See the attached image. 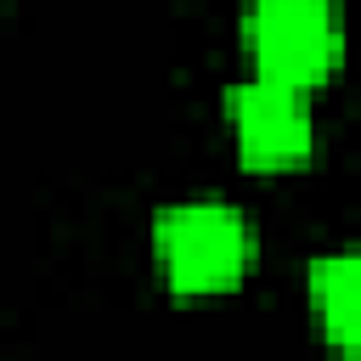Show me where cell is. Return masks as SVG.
<instances>
[{
  "mask_svg": "<svg viewBox=\"0 0 361 361\" xmlns=\"http://www.w3.org/2000/svg\"><path fill=\"white\" fill-rule=\"evenodd\" d=\"M231 130H237V152L254 169H293L310 158L316 147V113H310V90L254 73L243 85H231L226 96Z\"/></svg>",
  "mask_w": 361,
  "mask_h": 361,
  "instance_id": "cell-3",
  "label": "cell"
},
{
  "mask_svg": "<svg viewBox=\"0 0 361 361\" xmlns=\"http://www.w3.org/2000/svg\"><path fill=\"white\" fill-rule=\"evenodd\" d=\"M254 73L316 90L344 62V23L333 0H248L243 17Z\"/></svg>",
  "mask_w": 361,
  "mask_h": 361,
  "instance_id": "cell-2",
  "label": "cell"
},
{
  "mask_svg": "<svg viewBox=\"0 0 361 361\" xmlns=\"http://www.w3.org/2000/svg\"><path fill=\"white\" fill-rule=\"evenodd\" d=\"M310 305L327 344H338L344 355H361V243L333 248L310 265Z\"/></svg>",
  "mask_w": 361,
  "mask_h": 361,
  "instance_id": "cell-4",
  "label": "cell"
},
{
  "mask_svg": "<svg viewBox=\"0 0 361 361\" xmlns=\"http://www.w3.org/2000/svg\"><path fill=\"white\" fill-rule=\"evenodd\" d=\"M152 254L169 288L180 293H226L243 282L254 259V226L226 197H180L152 220Z\"/></svg>",
  "mask_w": 361,
  "mask_h": 361,
  "instance_id": "cell-1",
  "label": "cell"
}]
</instances>
